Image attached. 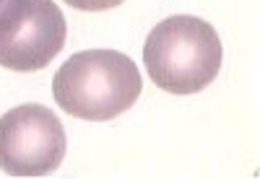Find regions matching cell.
<instances>
[{
  "label": "cell",
  "instance_id": "1",
  "mask_svg": "<svg viewBox=\"0 0 260 179\" xmlns=\"http://www.w3.org/2000/svg\"><path fill=\"white\" fill-rule=\"evenodd\" d=\"M138 65L117 50H83L68 57L52 78V96L71 117L107 122L141 96Z\"/></svg>",
  "mask_w": 260,
  "mask_h": 179
},
{
  "label": "cell",
  "instance_id": "2",
  "mask_svg": "<svg viewBox=\"0 0 260 179\" xmlns=\"http://www.w3.org/2000/svg\"><path fill=\"white\" fill-rule=\"evenodd\" d=\"M221 39L198 16H169L151 29L143 44L146 70L161 91L187 96L216 81L221 70Z\"/></svg>",
  "mask_w": 260,
  "mask_h": 179
},
{
  "label": "cell",
  "instance_id": "3",
  "mask_svg": "<svg viewBox=\"0 0 260 179\" xmlns=\"http://www.w3.org/2000/svg\"><path fill=\"white\" fill-rule=\"evenodd\" d=\"M68 24L55 0H0V65L42 70L60 55Z\"/></svg>",
  "mask_w": 260,
  "mask_h": 179
},
{
  "label": "cell",
  "instance_id": "4",
  "mask_svg": "<svg viewBox=\"0 0 260 179\" xmlns=\"http://www.w3.org/2000/svg\"><path fill=\"white\" fill-rule=\"evenodd\" d=\"M68 151L60 117L42 104H21L0 117V169L11 176H47Z\"/></svg>",
  "mask_w": 260,
  "mask_h": 179
},
{
  "label": "cell",
  "instance_id": "5",
  "mask_svg": "<svg viewBox=\"0 0 260 179\" xmlns=\"http://www.w3.org/2000/svg\"><path fill=\"white\" fill-rule=\"evenodd\" d=\"M65 3L78 11H110V8L122 6L125 0H65Z\"/></svg>",
  "mask_w": 260,
  "mask_h": 179
}]
</instances>
